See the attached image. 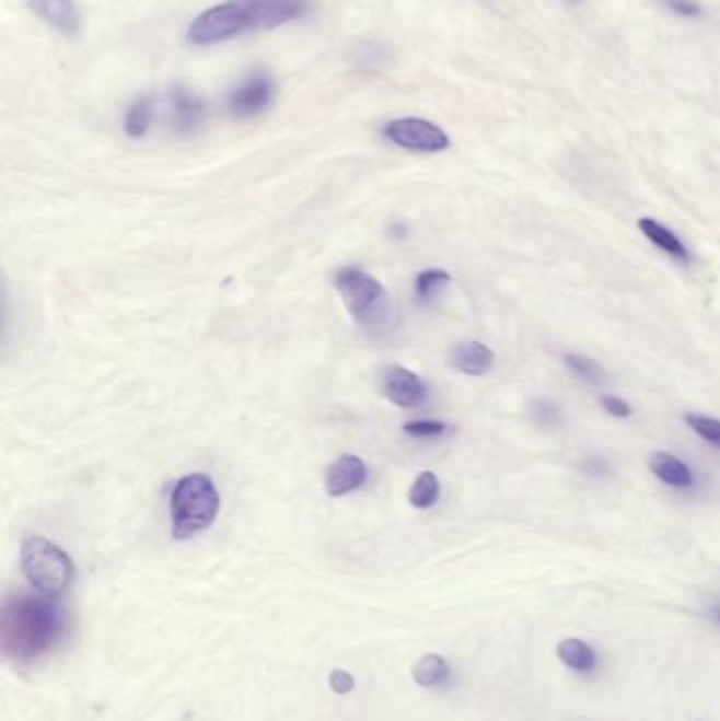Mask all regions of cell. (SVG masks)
<instances>
[{"label":"cell","instance_id":"5","mask_svg":"<svg viewBox=\"0 0 720 721\" xmlns=\"http://www.w3.org/2000/svg\"><path fill=\"white\" fill-rule=\"evenodd\" d=\"M20 561L24 577L43 595H60L74 577L72 559L58 545L40 536L24 540Z\"/></svg>","mask_w":720,"mask_h":721},{"label":"cell","instance_id":"8","mask_svg":"<svg viewBox=\"0 0 720 721\" xmlns=\"http://www.w3.org/2000/svg\"><path fill=\"white\" fill-rule=\"evenodd\" d=\"M167 104L172 115V127L181 136H190L199 131L208 120V104L190 89L181 85L170 89Z\"/></svg>","mask_w":720,"mask_h":721},{"label":"cell","instance_id":"2","mask_svg":"<svg viewBox=\"0 0 720 721\" xmlns=\"http://www.w3.org/2000/svg\"><path fill=\"white\" fill-rule=\"evenodd\" d=\"M258 30H267V24L256 0H229L199 13L186 30V38L197 47H211Z\"/></svg>","mask_w":720,"mask_h":721},{"label":"cell","instance_id":"20","mask_svg":"<svg viewBox=\"0 0 720 721\" xmlns=\"http://www.w3.org/2000/svg\"><path fill=\"white\" fill-rule=\"evenodd\" d=\"M446 286H451V275L446 270L431 268L417 277V295L420 302H433Z\"/></svg>","mask_w":720,"mask_h":721},{"label":"cell","instance_id":"10","mask_svg":"<svg viewBox=\"0 0 720 721\" xmlns=\"http://www.w3.org/2000/svg\"><path fill=\"white\" fill-rule=\"evenodd\" d=\"M28 9L49 28L66 36H74L81 30V13L74 0H28Z\"/></svg>","mask_w":720,"mask_h":721},{"label":"cell","instance_id":"16","mask_svg":"<svg viewBox=\"0 0 720 721\" xmlns=\"http://www.w3.org/2000/svg\"><path fill=\"white\" fill-rule=\"evenodd\" d=\"M152 116H154V100L149 95L136 97L129 104L125 118H123V129H125L127 138H131V140L144 138L151 129Z\"/></svg>","mask_w":720,"mask_h":721},{"label":"cell","instance_id":"4","mask_svg":"<svg viewBox=\"0 0 720 721\" xmlns=\"http://www.w3.org/2000/svg\"><path fill=\"white\" fill-rule=\"evenodd\" d=\"M334 286L342 295L351 317L365 327H385L391 321L390 293L374 277L358 266H347L336 272Z\"/></svg>","mask_w":720,"mask_h":721},{"label":"cell","instance_id":"14","mask_svg":"<svg viewBox=\"0 0 720 721\" xmlns=\"http://www.w3.org/2000/svg\"><path fill=\"white\" fill-rule=\"evenodd\" d=\"M451 365L458 374L480 377L490 374L495 368V352L478 340L458 342L451 350Z\"/></svg>","mask_w":720,"mask_h":721},{"label":"cell","instance_id":"21","mask_svg":"<svg viewBox=\"0 0 720 721\" xmlns=\"http://www.w3.org/2000/svg\"><path fill=\"white\" fill-rule=\"evenodd\" d=\"M531 418L535 420V425L541 429H556L562 425L565 416H562V407L556 404L554 399H535L531 405Z\"/></svg>","mask_w":720,"mask_h":721},{"label":"cell","instance_id":"22","mask_svg":"<svg viewBox=\"0 0 720 721\" xmlns=\"http://www.w3.org/2000/svg\"><path fill=\"white\" fill-rule=\"evenodd\" d=\"M685 422L693 433L697 434L699 439H704L706 443H710L712 447L720 450V420L712 418V416H704V414H687Z\"/></svg>","mask_w":720,"mask_h":721},{"label":"cell","instance_id":"6","mask_svg":"<svg viewBox=\"0 0 720 721\" xmlns=\"http://www.w3.org/2000/svg\"><path fill=\"white\" fill-rule=\"evenodd\" d=\"M383 133L393 144L413 152H442L451 146V138L442 127L419 116L395 118L387 123Z\"/></svg>","mask_w":720,"mask_h":721},{"label":"cell","instance_id":"9","mask_svg":"<svg viewBox=\"0 0 720 721\" xmlns=\"http://www.w3.org/2000/svg\"><path fill=\"white\" fill-rule=\"evenodd\" d=\"M383 393L397 407H419L427 402L429 388L419 375L402 365H390L381 375Z\"/></svg>","mask_w":720,"mask_h":721},{"label":"cell","instance_id":"15","mask_svg":"<svg viewBox=\"0 0 720 721\" xmlns=\"http://www.w3.org/2000/svg\"><path fill=\"white\" fill-rule=\"evenodd\" d=\"M638 231L647 236V241H651L658 249L663 254H667L670 258H674L681 264H690L693 256H690L687 245L681 241V236L674 231H670L667 226H663L658 220L653 218H640L638 220Z\"/></svg>","mask_w":720,"mask_h":721},{"label":"cell","instance_id":"28","mask_svg":"<svg viewBox=\"0 0 720 721\" xmlns=\"http://www.w3.org/2000/svg\"><path fill=\"white\" fill-rule=\"evenodd\" d=\"M708 616H710L717 625H720V602H715L712 606L708 607Z\"/></svg>","mask_w":720,"mask_h":721},{"label":"cell","instance_id":"12","mask_svg":"<svg viewBox=\"0 0 720 721\" xmlns=\"http://www.w3.org/2000/svg\"><path fill=\"white\" fill-rule=\"evenodd\" d=\"M556 656L569 671L579 677H592L601 668L599 650L579 637H567L556 646Z\"/></svg>","mask_w":720,"mask_h":721},{"label":"cell","instance_id":"1","mask_svg":"<svg viewBox=\"0 0 720 721\" xmlns=\"http://www.w3.org/2000/svg\"><path fill=\"white\" fill-rule=\"evenodd\" d=\"M66 633V616L56 602L34 595H13L0 616L2 654L28 663L56 648Z\"/></svg>","mask_w":720,"mask_h":721},{"label":"cell","instance_id":"23","mask_svg":"<svg viewBox=\"0 0 720 721\" xmlns=\"http://www.w3.org/2000/svg\"><path fill=\"white\" fill-rule=\"evenodd\" d=\"M404 431L417 439H438L451 433V427L442 420H415L404 427Z\"/></svg>","mask_w":720,"mask_h":721},{"label":"cell","instance_id":"11","mask_svg":"<svg viewBox=\"0 0 720 721\" xmlns=\"http://www.w3.org/2000/svg\"><path fill=\"white\" fill-rule=\"evenodd\" d=\"M651 473L665 484L667 488L676 491H690L697 488V475L689 464L674 456L672 452H653L649 456Z\"/></svg>","mask_w":720,"mask_h":721},{"label":"cell","instance_id":"19","mask_svg":"<svg viewBox=\"0 0 720 721\" xmlns=\"http://www.w3.org/2000/svg\"><path fill=\"white\" fill-rule=\"evenodd\" d=\"M440 491L442 490H440V481H438L436 473L425 470V473H420L419 477L415 479L408 498H410V504L415 509H422L425 511V509L436 507V502L440 500Z\"/></svg>","mask_w":720,"mask_h":721},{"label":"cell","instance_id":"3","mask_svg":"<svg viewBox=\"0 0 720 721\" xmlns=\"http://www.w3.org/2000/svg\"><path fill=\"white\" fill-rule=\"evenodd\" d=\"M220 493L208 475L193 473L182 477L172 493V527L178 540L197 536L216 521Z\"/></svg>","mask_w":720,"mask_h":721},{"label":"cell","instance_id":"25","mask_svg":"<svg viewBox=\"0 0 720 721\" xmlns=\"http://www.w3.org/2000/svg\"><path fill=\"white\" fill-rule=\"evenodd\" d=\"M601 405L602 409H604L608 416L619 418V420H628L631 414H634L631 405L628 404L626 399L617 397V395H602Z\"/></svg>","mask_w":720,"mask_h":721},{"label":"cell","instance_id":"7","mask_svg":"<svg viewBox=\"0 0 720 721\" xmlns=\"http://www.w3.org/2000/svg\"><path fill=\"white\" fill-rule=\"evenodd\" d=\"M275 81L267 70L249 72L240 85H235L229 93L227 108L237 118H254L267 113L275 100Z\"/></svg>","mask_w":720,"mask_h":721},{"label":"cell","instance_id":"13","mask_svg":"<svg viewBox=\"0 0 720 721\" xmlns=\"http://www.w3.org/2000/svg\"><path fill=\"white\" fill-rule=\"evenodd\" d=\"M368 479V468L365 462L358 456H340L338 461L330 464L326 473V491L332 498L345 496L349 491L360 490L361 486Z\"/></svg>","mask_w":720,"mask_h":721},{"label":"cell","instance_id":"18","mask_svg":"<svg viewBox=\"0 0 720 721\" xmlns=\"http://www.w3.org/2000/svg\"><path fill=\"white\" fill-rule=\"evenodd\" d=\"M567 370L574 377H579L581 382L590 384V386H602L606 382V372L602 368L599 361H594L592 357L588 354H581V352H567L562 357Z\"/></svg>","mask_w":720,"mask_h":721},{"label":"cell","instance_id":"17","mask_svg":"<svg viewBox=\"0 0 720 721\" xmlns=\"http://www.w3.org/2000/svg\"><path fill=\"white\" fill-rule=\"evenodd\" d=\"M413 679L420 688H438L451 679V664L440 654H427L413 668Z\"/></svg>","mask_w":720,"mask_h":721},{"label":"cell","instance_id":"24","mask_svg":"<svg viewBox=\"0 0 720 721\" xmlns=\"http://www.w3.org/2000/svg\"><path fill=\"white\" fill-rule=\"evenodd\" d=\"M579 468L583 470V475L592 477V479H604V477H611L613 475V466L611 462L604 461L602 456H588L583 458Z\"/></svg>","mask_w":720,"mask_h":721},{"label":"cell","instance_id":"26","mask_svg":"<svg viewBox=\"0 0 720 721\" xmlns=\"http://www.w3.org/2000/svg\"><path fill=\"white\" fill-rule=\"evenodd\" d=\"M667 11H672L678 18L695 20L701 15V4L697 0H661Z\"/></svg>","mask_w":720,"mask_h":721},{"label":"cell","instance_id":"27","mask_svg":"<svg viewBox=\"0 0 720 721\" xmlns=\"http://www.w3.org/2000/svg\"><path fill=\"white\" fill-rule=\"evenodd\" d=\"M330 688L336 694H349L356 688V679L351 673L342 668H334L330 673Z\"/></svg>","mask_w":720,"mask_h":721}]
</instances>
